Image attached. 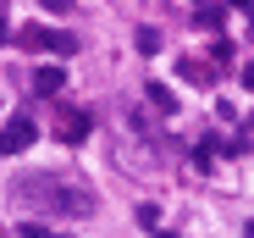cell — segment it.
<instances>
[{
  "label": "cell",
  "mask_w": 254,
  "mask_h": 238,
  "mask_svg": "<svg viewBox=\"0 0 254 238\" xmlns=\"http://www.w3.org/2000/svg\"><path fill=\"white\" fill-rule=\"evenodd\" d=\"M17 39H22L28 50H56V56H72V50H77V39H72V33H61V28H39V22L17 28Z\"/></svg>",
  "instance_id": "obj_2"
},
{
  "label": "cell",
  "mask_w": 254,
  "mask_h": 238,
  "mask_svg": "<svg viewBox=\"0 0 254 238\" xmlns=\"http://www.w3.org/2000/svg\"><path fill=\"white\" fill-rule=\"evenodd\" d=\"M33 139H39V128L28 122V116H11V122L0 128V155H22Z\"/></svg>",
  "instance_id": "obj_4"
},
{
  "label": "cell",
  "mask_w": 254,
  "mask_h": 238,
  "mask_svg": "<svg viewBox=\"0 0 254 238\" xmlns=\"http://www.w3.org/2000/svg\"><path fill=\"white\" fill-rule=\"evenodd\" d=\"M138 50H144V56L160 50V28H138Z\"/></svg>",
  "instance_id": "obj_8"
},
{
  "label": "cell",
  "mask_w": 254,
  "mask_h": 238,
  "mask_svg": "<svg viewBox=\"0 0 254 238\" xmlns=\"http://www.w3.org/2000/svg\"><path fill=\"white\" fill-rule=\"evenodd\" d=\"M61 89H66V72H61V67H45V72H33V94H50V100H56Z\"/></svg>",
  "instance_id": "obj_5"
},
{
  "label": "cell",
  "mask_w": 254,
  "mask_h": 238,
  "mask_svg": "<svg viewBox=\"0 0 254 238\" xmlns=\"http://www.w3.org/2000/svg\"><path fill=\"white\" fill-rule=\"evenodd\" d=\"M61 238H66V233H61Z\"/></svg>",
  "instance_id": "obj_12"
},
{
  "label": "cell",
  "mask_w": 254,
  "mask_h": 238,
  "mask_svg": "<svg viewBox=\"0 0 254 238\" xmlns=\"http://www.w3.org/2000/svg\"><path fill=\"white\" fill-rule=\"evenodd\" d=\"M17 194L33 200V205H45V211H61V216H89L94 211V194L77 188V183H66V177H56V172H28L17 183Z\"/></svg>",
  "instance_id": "obj_1"
},
{
  "label": "cell",
  "mask_w": 254,
  "mask_h": 238,
  "mask_svg": "<svg viewBox=\"0 0 254 238\" xmlns=\"http://www.w3.org/2000/svg\"><path fill=\"white\" fill-rule=\"evenodd\" d=\"M89 128H94V116L83 111V105H61V111H56V139H61V144H83Z\"/></svg>",
  "instance_id": "obj_3"
},
{
  "label": "cell",
  "mask_w": 254,
  "mask_h": 238,
  "mask_svg": "<svg viewBox=\"0 0 254 238\" xmlns=\"http://www.w3.org/2000/svg\"><path fill=\"white\" fill-rule=\"evenodd\" d=\"M249 128H254V122H249Z\"/></svg>",
  "instance_id": "obj_13"
},
{
  "label": "cell",
  "mask_w": 254,
  "mask_h": 238,
  "mask_svg": "<svg viewBox=\"0 0 254 238\" xmlns=\"http://www.w3.org/2000/svg\"><path fill=\"white\" fill-rule=\"evenodd\" d=\"M39 6H45V11H56V17H66V11H72V0H39Z\"/></svg>",
  "instance_id": "obj_9"
},
{
  "label": "cell",
  "mask_w": 254,
  "mask_h": 238,
  "mask_svg": "<svg viewBox=\"0 0 254 238\" xmlns=\"http://www.w3.org/2000/svg\"><path fill=\"white\" fill-rule=\"evenodd\" d=\"M0 238H6V227H0Z\"/></svg>",
  "instance_id": "obj_11"
},
{
  "label": "cell",
  "mask_w": 254,
  "mask_h": 238,
  "mask_svg": "<svg viewBox=\"0 0 254 238\" xmlns=\"http://www.w3.org/2000/svg\"><path fill=\"white\" fill-rule=\"evenodd\" d=\"M144 94H149V105H155L160 116H172V111H177V94H172V83H144Z\"/></svg>",
  "instance_id": "obj_6"
},
{
  "label": "cell",
  "mask_w": 254,
  "mask_h": 238,
  "mask_svg": "<svg viewBox=\"0 0 254 238\" xmlns=\"http://www.w3.org/2000/svg\"><path fill=\"white\" fill-rule=\"evenodd\" d=\"M177 72L188 78V83H210V78H216V72H210L204 61H188V56H183V67H177Z\"/></svg>",
  "instance_id": "obj_7"
},
{
  "label": "cell",
  "mask_w": 254,
  "mask_h": 238,
  "mask_svg": "<svg viewBox=\"0 0 254 238\" xmlns=\"http://www.w3.org/2000/svg\"><path fill=\"white\" fill-rule=\"evenodd\" d=\"M243 238H254V222H249V227H243Z\"/></svg>",
  "instance_id": "obj_10"
}]
</instances>
